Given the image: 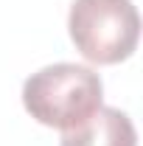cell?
Returning a JSON list of instances; mask_svg holds the SVG:
<instances>
[{
    "label": "cell",
    "instance_id": "cell-1",
    "mask_svg": "<svg viewBox=\"0 0 143 146\" xmlns=\"http://www.w3.org/2000/svg\"><path fill=\"white\" fill-rule=\"evenodd\" d=\"M23 107L45 127L59 132L76 129L104 107L101 76L76 62L39 68L23 84Z\"/></svg>",
    "mask_w": 143,
    "mask_h": 146
},
{
    "label": "cell",
    "instance_id": "cell-2",
    "mask_svg": "<svg viewBox=\"0 0 143 146\" xmlns=\"http://www.w3.org/2000/svg\"><path fill=\"white\" fill-rule=\"evenodd\" d=\"M68 31L87 62L118 65L138 48L140 14L132 0H73Z\"/></svg>",
    "mask_w": 143,
    "mask_h": 146
},
{
    "label": "cell",
    "instance_id": "cell-3",
    "mask_svg": "<svg viewBox=\"0 0 143 146\" xmlns=\"http://www.w3.org/2000/svg\"><path fill=\"white\" fill-rule=\"evenodd\" d=\"M59 146H138V132L124 110L101 107L81 127L62 132Z\"/></svg>",
    "mask_w": 143,
    "mask_h": 146
}]
</instances>
